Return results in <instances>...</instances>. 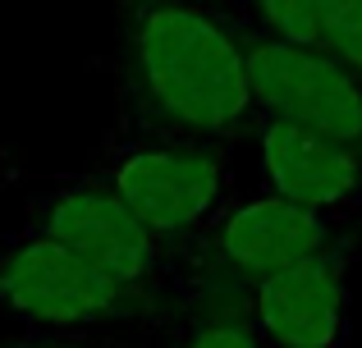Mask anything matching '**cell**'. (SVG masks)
<instances>
[{"label":"cell","mask_w":362,"mask_h":348,"mask_svg":"<svg viewBox=\"0 0 362 348\" xmlns=\"http://www.w3.org/2000/svg\"><path fill=\"white\" fill-rule=\"evenodd\" d=\"M37 234L60 243L64 252H74V257L88 261L97 275H106L110 284L129 289V294L156 270L160 239H151V234L133 220V211L106 184L60 188L55 197H46Z\"/></svg>","instance_id":"6"},{"label":"cell","mask_w":362,"mask_h":348,"mask_svg":"<svg viewBox=\"0 0 362 348\" xmlns=\"http://www.w3.org/2000/svg\"><path fill=\"white\" fill-rule=\"evenodd\" d=\"M124 73L160 138L216 147L257 119L239 23L211 0H129Z\"/></svg>","instance_id":"1"},{"label":"cell","mask_w":362,"mask_h":348,"mask_svg":"<svg viewBox=\"0 0 362 348\" xmlns=\"http://www.w3.org/2000/svg\"><path fill=\"white\" fill-rule=\"evenodd\" d=\"M230 14L280 42L317 46V0H230Z\"/></svg>","instance_id":"9"},{"label":"cell","mask_w":362,"mask_h":348,"mask_svg":"<svg viewBox=\"0 0 362 348\" xmlns=\"http://www.w3.org/2000/svg\"><path fill=\"white\" fill-rule=\"evenodd\" d=\"M230 9V5H225ZM239 23L243 55H247V83H252V106L266 119L303 124L312 133H326L344 147L362 152V78L349 64H339L321 46H298Z\"/></svg>","instance_id":"2"},{"label":"cell","mask_w":362,"mask_h":348,"mask_svg":"<svg viewBox=\"0 0 362 348\" xmlns=\"http://www.w3.org/2000/svg\"><path fill=\"white\" fill-rule=\"evenodd\" d=\"M335 220L308 206H293L275 193L247 197V202L230 206L211 229V248L221 266L243 275L247 284L280 275V270L298 266V261L317 257V252L335 248Z\"/></svg>","instance_id":"8"},{"label":"cell","mask_w":362,"mask_h":348,"mask_svg":"<svg viewBox=\"0 0 362 348\" xmlns=\"http://www.w3.org/2000/svg\"><path fill=\"white\" fill-rule=\"evenodd\" d=\"M129 289L110 284L106 275L64 252L60 243L33 239L14 243L0 257V307L37 325H92L115 316Z\"/></svg>","instance_id":"4"},{"label":"cell","mask_w":362,"mask_h":348,"mask_svg":"<svg viewBox=\"0 0 362 348\" xmlns=\"http://www.w3.org/2000/svg\"><path fill=\"white\" fill-rule=\"evenodd\" d=\"M317 46L362 78V0H317Z\"/></svg>","instance_id":"10"},{"label":"cell","mask_w":362,"mask_h":348,"mask_svg":"<svg viewBox=\"0 0 362 348\" xmlns=\"http://www.w3.org/2000/svg\"><path fill=\"white\" fill-rule=\"evenodd\" d=\"M106 188L151 239H175L216 215L225 197V156L211 143L151 138L115 156Z\"/></svg>","instance_id":"3"},{"label":"cell","mask_w":362,"mask_h":348,"mask_svg":"<svg viewBox=\"0 0 362 348\" xmlns=\"http://www.w3.org/2000/svg\"><path fill=\"white\" fill-rule=\"evenodd\" d=\"M257 156H262L266 188L293 206H308L335 220L362 202V152L326 133H312L284 119H252Z\"/></svg>","instance_id":"7"},{"label":"cell","mask_w":362,"mask_h":348,"mask_svg":"<svg viewBox=\"0 0 362 348\" xmlns=\"http://www.w3.org/2000/svg\"><path fill=\"white\" fill-rule=\"evenodd\" d=\"M184 348H266L257 340L252 321H239V316H211L202 321L193 335H188Z\"/></svg>","instance_id":"11"},{"label":"cell","mask_w":362,"mask_h":348,"mask_svg":"<svg viewBox=\"0 0 362 348\" xmlns=\"http://www.w3.org/2000/svg\"><path fill=\"white\" fill-rule=\"evenodd\" d=\"M252 330L266 348H344L349 252L344 243L252 284Z\"/></svg>","instance_id":"5"}]
</instances>
